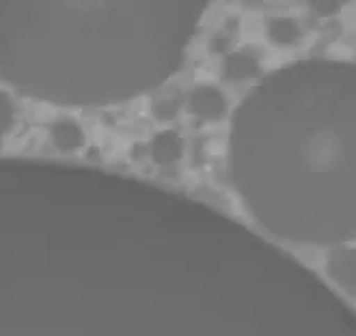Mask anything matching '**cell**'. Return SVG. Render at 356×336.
Instances as JSON below:
<instances>
[{
	"label": "cell",
	"mask_w": 356,
	"mask_h": 336,
	"mask_svg": "<svg viewBox=\"0 0 356 336\" xmlns=\"http://www.w3.org/2000/svg\"><path fill=\"white\" fill-rule=\"evenodd\" d=\"M11 125H13V103L5 93H0V136L9 132Z\"/></svg>",
	"instance_id": "cell-8"
},
{
	"label": "cell",
	"mask_w": 356,
	"mask_h": 336,
	"mask_svg": "<svg viewBox=\"0 0 356 336\" xmlns=\"http://www.w3.org/2000/svg\"><path fill=\"white\" fill-rule=\"evenodd\" d=\"M259 72V62L246 54V52H234L229 54L222 62V76L232 82H240V80H248L257 76Z\"/></svg>",
	"instance_id": "cell-5"
},
{
	"label": "cell",
	"mask_w": 356,
	"mask_h": 336,
	"mask_svg": "<svg viewBox=\"0 0 356 336\" xmlns=\"http://www.w3.org/2000/svg\"><path fill=\"white\" fill-rule=\"evenodd\" d=\"M313 11H318L320 15H332V13H337L341 7L339 3H311Z\"/></svg>",
	"instance_id": "cell-10"
},
{
	"label": "cell",
	"mask_w": 356,
	"mask_h": 336,
	"mask_svg": "<svg viewBox=\"0 0 356 336\" xmlns=\"http://www.w3.org/2000/svg\"><path fill=\"white\" fill-rule=\"evenodd\" d=\"M188 110L199 121L212 123V121L222 119L227 110V99L216 87H197L188 95Z\"/></svg>",
	"instance_id": "cell-2"
},
{
	"label": "cell",
	"mask_w": 356,
	"mask_h": 336,
	"mask_svg": "<svg viewBox=\"0 0 356 336\" xmlns=\"http://www.w3.org/2000/svg\"><path fill=\"white\" fill-rule=\"evenodd\" d=\"M177 106H179L177 97H164V99H160L156 106H154V115L158 119L169 121V119H173L177 115Z\"/></svg>",
	"instance_id": "cell-9"
},
{
	"label": "cell",
	"mask_w": 356,
	"mask_h": 336,
	"mask_svg": "<svg viewBox=\"0 0 356 336\" xmlns=\"http://www.w3.org/2000/svg\"><path fill=\"white\" fill-rule=\"evenodd\" d=\"M232 168L272 233L356 237V67L298 62L266 78L236 112Z\"/></svg>",
	"instance_id": "cell-1"
},
{
	"label": "cell",
	"mask_w": 356,
	"mask_h": 336,
	"mask_svg": "<svg viewBox=\"0 0 356 336\" xmlns=\"http://www.w3.org/2000/svg\"><path fill=\"white\" fill-rule=\"evenodd\" d=\"M328 276L348 291H356V248L337 246L328 255Z\"/></svg>",
	"instance_id": "cell-3"
},
{
	"label": "cell",
	"mask_w": 356,
	"mask_h": 336,
	"mask_svg": "<svg viewBox=\"0 0 356 336\" xmlns=\"http://www.w3.org/2000/svg\"><path fill=\"white\" fill-rule=\"evenodd\" d=\"M268 37L277 46H289L300 39V26L291 17H270Z\"/></svg>",
	"instance_id": "cell-7"
},
{
	"label": "cell",
	"mask_w": 356,
	"mask_h": 336,
	"mask_svg": "<svg viewBox=\"0 0 356 336\" xmlns=\"http://www.w3.org/2000/svg\"><path fill=\"white\" fill-rule=\"evenodd\" d=\"M52 142L60 151H76L85 144V134H82L80 125L76 121L63 119L52 125Z\"/></svg>",
	"instance_id": "cell-6"
},
{
	"label": "cell",
	"mask_w": 356,
	"mask_h": 336,
	"mask_svg": "<svg viewBox=\"0 0 356 336\" xmlns=\"http://www.w3.org/2000/svg\"><path fill=\"white\" fill-rule=\"evenodd\" d=\"M184 153V140L177 132L164 130L154 136L152 140V160L158 166H171L175 164Z\"/></svg>",
	"instance_id": "cell-4"
}]
</instances>
